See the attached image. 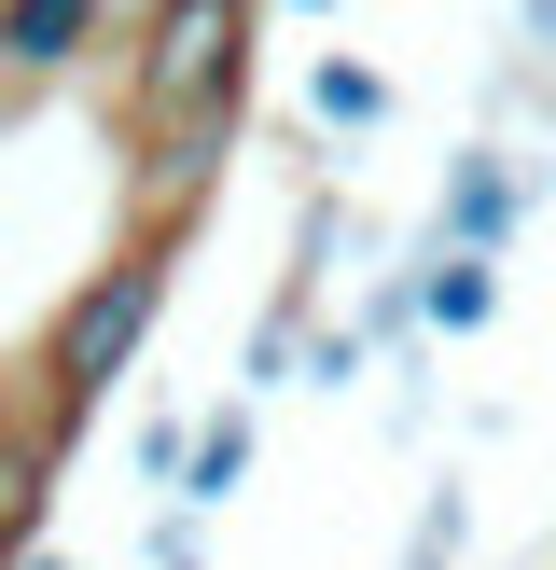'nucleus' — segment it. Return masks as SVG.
Wrapping results in <instances>:
<instances>
[{"instance_id": "obj_1", "label": "nucleus", "mask_w": 556, "mask_h": 570, "mask_svg": "<svg viewBox=\"0 0 556 570\" xmlns=\"http://www.w3.org/2000/svg\"><path fill=\"white\" fill-rule=\"evenodd\" d=\"M167 293H181V237H111L98 265L56 293V321H42V348H28V390H42L56 417H98L111 390L139 376V348H153V321H167Z\"/></svg>"}, {"instance_id": "obj_2", "label": "nucleus", "mask_w": 556, "mask_h": 570, "mask_svg": "<svg viewBox=\"0 0 556 570\" xmlns=\"http://www.w3.org/2000/svg\"><path fill=\"white\" fill-rule=\"evenodd\" d=\"M250 28H265V0H153L139 42H111V126L153 139L209 98H250Z\"/></svg>"}, {"instance_id": "obj_3", "label": "nucleus", "mask_w": 556, "mask_h": 570, "mask_svg": "<svg viewBox=\"0 0 556 570\" xmlns=\"http://www.w3.org/2000/svg\"><path fill=\"white\" fill-rule=\"evenodd\" d=\"M528 209H543V154H528V139H459V154H445V195H431V250L515 265Z\"/></svg>"}, {"instance_id": "obj_4", "label": "nucleus", "mask_w": 556, "mask_h": 570, "mask_svg": "<svg viewBox=\"0 0 556 570\" xmlns=\"http://www.w3.org/2000/svg\"><path fill=\"white\" fill-rule=\"evenodd\" d=\"M98 56H111V0H0V70H14V98L98 70Z\"/></svg>"}, {"instance_id": "obj_5", "label": "nucleus", "mask_w": 556, "mask_h": 570, "mask_svg": "<svg viewBox=\"0 0 556 570\" xmlns=\"http://www.w3.org/2000/svg\"><path fill=\"white\" fill-rule=\"evenodd\" d=\"M250 460H265V404H250V390L195 404V460H181V501H167V515H195V529H209L222 501L250 488Z\"/></svg>"}, {"instance_id": "obj_6", "label": "nucleus", "mask_w": 556, "mask_h": 570, "mask_svg": "<svg viewBox=\"0 0 556 570\" xmlns=\"http://www.w3.org/2000/svg\"><path fill=\"white\" fill-rule=\"evenodd\" d=\"M320 321H334V306L306 293V278H278V293L250 306V334H237V390H250V404H265V390H306V334H320Z\"/></svg>"}, {"instance_id": "obj_7", "label": "nucleus", "mask_w": 556, "mask_h": 570, "mask_svg": "<svg viewBox=\"0 0 556 570\" xmlns=\"http://www.w3.org/2000/svg\"><path fill=\"white\" fill-rule=\"evenodd\" d=\"M376 126H389V70L348 56V42H320L306 56V139H376Z\"/></svg>"}, {"instance_id": "obj_8", "label": "nucleus", "mask_w": 556, "mask_h": 570, "mask_svg": "<svg viewBox=\"0 0 556 570\" xmlns=\"http://www.w3.org/2000/svg\"><path fill=\"white\" fill-rule=\"evenodd\" d=\"M417 321H431L445 348L487 334L500 321V265H487V250H431V237H417Z\"/></svg>"}, {"instance_id": "obj_9", "label": "nucleus", "mask_w": 556, "mask_h": 570, "mask_svg": "<svg viewBox=\"0 0 556 570\" xmlns=\"http://www.w3.org/2000/svg\"><path fill=\"white\" fill-rule=\"evenodd\" d=\"M389 570H473V473H445V488L417 501V529H404Z\"/></svg>"}, {"instance_id": "obj_10", "label": "nucleus", "mask_w": 556, "mask_h": 570, "mask_svg": "<svg viewBox=\"0 0 556 570\" xmlns=\"http://www.w3.org/2000/svg\"><path fill=\"white\" fill-rule=\"evenodd\" d=\"M126 460H139V488H167V501H181V460H195V417H181V404H153V417H139V445H126Z\"/></svg>"}, {"instance_id": "obj_11", "label": "nucleus", "mask_w": 556, "mask_h": 570, "mask_svg": "<svg viewBox=\"0 0 556 570\" xmlns=\"http://www.w3.org/2000/svg\"><path fill=\"white\" fill-rule=\"evenodd\" d=\"M361 376H376L361 321H320V334H306V390H361Z\"/></svg>"}, {"instance_id": "obj_12", "label": "nucleus", "mask_w": 556, "mask_h": 570, "mask_svg": "<svg viewBox=\"0 0 556 570\" xmlns=\"http://www.w3.org/2000/svg\"><path fill=\"white\" fill-rule=\"evenodd\" d=\"M139 557H153V570H209V543H195V515H153V529H139Z\"/></svg>"}, {"instance_id": "obj_13", "label": "nucleus", "mask_w": 556, "mask_h": 570, "mask_svg": "<svg viewBox=\"0 0 556 570\" xmlns=\"http://www.w3.org/2000/svg\"><path fill=\"white\" fill-rule=\"evenodd\" d=\"M515 56H528V70L556 83V0H515Z\"/></svg>"}, {"instance_id": "obj_14", "label": "nucleus", "mask_w": 556, "mask_h": 570, "mask_svg": "<svg viewBox=\"0 0 556 570\" xmlns=\"http://www.w3.org/2000/svg\"><path fill=\"white\" fill-rule=\"evenodd\" d=\"M265 14H348V0H265Z\"/></svg>"}, {"instance_id": "obj_15", "label": "nucleus", "mask_w": 556, "mask_h": 570, "mask_svg": "<svg viewBox=\"0 0 556 570\" xmlns=\"http://www.w3.org/2000/svg\"><path fill=\"white\" fill-rule=\"evenodd\" d=\"M14 111H28V98H14V70H0V139H14Z\"/></svg>"}, {"instance_id": "obj_16", "label": "nucleus", "mask_w": 556, "mask_h": 570, "mask_svg": "<svg viewBox=\"0 0 556 570\" xmlns=\"http://www.w3.org/2000/svg\"><path fill=\"white\" fill-rule=\"evenodd\" d=\"M14 570H70V557H56V543H42V557H14Z\"/></svg>"}]
</instances>
